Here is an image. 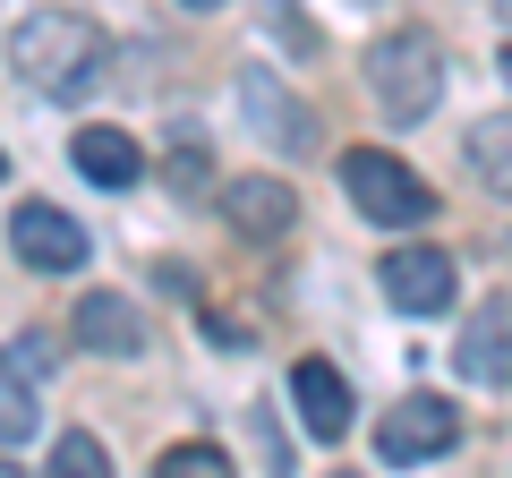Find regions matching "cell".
I'll return each instance as SVG.
<instances>
[{
    "mask_svg": "<svg viewBox=\"0 0 512 478\" xmlns=\"http://www.w3.org/2000/svg\"><path fill=\"white\" fill-rule=\"evenodd\" d=\"M453 359H461V376H478V385H495V393L512 385V291L478 299V316H470V333H461Z\"/></svg>",
    "mask_w": 512,
    "mask_h": 478,
    "instance_id": "7",
    "label": "cell"
},
{
    "mask_svg": "<svg viewBox=\"0 0 512 478\" xmlns=\"http://www.w3.org/2000/svg\"><path fill=\"white\" fill-rule=\"evenodd\" d=\"M52 359H60L52 333H26V342H18V368H52Z\"/></svg>",
    "mask_w": 512,
    "mask_h": 478,
    "instance_id": "17",
    "label": "cell"
},
{
    "mask_svg": "<svg viewBox=\"0 0 512 478\" xmlns=\"http://www.w3.org/2000/svg\"><path fill=\"white\" fill-rule=\"evenodd\" d=\"M77 342L103 350V359H137V342H146V316L128 308L120 291H86V299H77Z\"/></svg>",
    "mask_w": 512,
    "mask_h": 478,
    "instance_id": "10",
    "label": "cell"
},
{
    "mask_svg": "<svg viewBox=\"0 0 512 478\" xmlns=\"http://www.w3.org/2000/svg\"><path fill=\"white\" fill-rule=\"evenodd\" d=\"M367 86L393 120H427L444 94V60H436V35H384L367 52Z\"/></svg>",
    "mask_w": 512,
    "mask_h": 478,
    "instance_id": "3",
    "label": "cell"
},
{
    "mask_svg": "<svg viewBox=\"0 0 512 478\" xmlns=\"http://www.w3.org/2000/svg\"><path fill=\"white\" fill-rule=\"evenodd\" d=\"M291 214H299V197H291L282 180H265V171H248V180L222 188V222H231L239 239H274V231H291Z\"/></svg>",
    "mask_w": 512,
    "mask_h": 478,
    "instance_id": "9",
    "label": "cell"
},
{
    "mask_svg": "<svg viewBox=\"0 0 512 478\" xmlns=\"http://www.w3.org/2000/svg\"><path fill=\"white\" fill-rule=\"evenodd\" d=\"M231 470V461L214 453V444H171L163 461H154V478H222Z\"/></svg>",
    "mask_w": 512,
    "mask_h": 478,
    "instance_id": "15",
    "label": "cell"
},
{
    "mask_svg": "<svg viewBox=\"0 0 512 478\" xmlns=\"http://www.w3.org/2000/svg\"><path fill=\"white\" fill-rule=\"evenodd\" d=\"M495 9H512V0H495Z\"/></svg>",
    "mask_w": 512,
    "mask_h": 478,
    "instance_id": "20",
    "label": "cell"
},
{
    "mask_svg": "<svg viewBox=\"0 0 512 478\" xmlns=\"http://www.w3.org/2000/svg\"><path fill=\"white\" fill-rule=\"evenodd\" d=\"M26 436H35V393H26V368H18V359H0V453L26 444Z\"/></svg>",
    "mask_w": 512,
    "mask_h": 478,
    "instance_id": "14",
    "label": "cell"
},
{
    "mask_svg": "<svg viewBox=\"0 0 512 478\" xmlns=\"http://www.w3.org/2000/svg\"><path fill=\"white\" fill-rule=\"evenodd\" d=\"M9 248H18L35 274H69V265H86V231H77L60 205H35V197L9 214Z\"/></svg>",
    "mask_w": 512,
    "mask_h": 478,
    "instance_id": "5",
    "label": "cell"
},
{
    "mask_svg": "<svg viewBox=\"0 0 512 478\" xmlns=\"http://www.w3.org/2000/svg\"><path fill=\"white\" fill-rule=\"evenodd\" d=\"M239 103H248V120H256V129H265V137H282L291 154H299V146H316V120H308V111H299L291 94L274 86V77H256V69H248V77H239Z\"/></svg>",
    "mask_w": 512,
    "mask_h": 478,
    "instance_id": "12",
    "label": "cell"
},
{
    "mask_svg": "<svg viewBox=\"0 0 512 478\" xmlns=\"http://www.w3.org/2000/svg\"><path fill=\"white\" fill-rule=\"evenodd\" d=\"M69 154H77V171H86L94 188H137V171H146V154H137L128 129H77Z\"/></svg>",
    "mask_w": 512,
    "mask_h": 478,
    "instance_id": "11",
    "label": "cell"
},
{
    "mask_svg": "<svg viewBox=\"0 0 512 478\" xmlns=\"http://www.w3.org/2000/svg\"><path fill=\"white\" fill-rule=\"evenodd\" d=\"M384 299L410 316H444L453 308V257L444 248H393L384 257Z\"/></svg>",
    "mask_w": 512,
    "mask_h": 478,
    "instance_id": "6",
    "label": "cell"
},
{
    "mask_svg": "<svg viewBox=\"0 0 512 478\" xmlns=\"http://www.w3.org/2000/svg\"><path fill=\"white\" fill-rule=\"evenodd\" d=\"M470 171L495 188V197H512V120H478L470 129Z\"/></svg>",
    "mask_w": 512,
    "mask_h": 478,
    "instance_id": "13",
    "label": "cell"
},
{
    "mask_svg": "<svg viewBox=\"0 0 512 478\" xmlns=\"http://www.w3.org/2000/svg\"><path fill=\"white\" fill-rule=\"evenodd\" d=\"M504 77H512V43H504Z\"/></svg>",
    "mask_w": 512,
    "mask_h": 478,
    "instance_id": "19",
    "label": "cell"
},
{
    "mask_svg": "<svg viewBox=\"0 0 512 478\" xmlns=\"http://www.w3.org/2000/svg\"><path fill=\"white\" fill-rule=\"evenodd\" d=\"M342 188L359 197L367 222H384V231H410V222L436 214V188H427L402 154H376V146H350L342 154Z\"/></svg>",
    "mask_w": 512,
    "mask_h": 478,
    "instance_id": "2",
    "label": "cell"
},
{
    "mask_svg": "<svg viewBox=\"0 0 512 478\" xmlns=\"http://www.w3.org/2000/svg\"><path fill=\"white\" fill-rule=\"evenodd\" d=\"M188 9H222V0H188Z\"/></svg>",
    "mask_w": 512,
    "mask_h": 478,
    "instance_id": "18",
    "label": "cell"
},
{
    "mask_svg": "<svg viewBox=\"0 0 512 478\" xmlns=\"http://www.w3.org/2000/svg\"><path fill=\"white\" fill-rule=\"evenodd\" d=\"M52 470H69V478H103V444L77 427V436H60V444H52Z\"/></svg>",
    "mask_w": 512,
    "mask_h": 478,
    "instance_id": "16",
    "label": "cell"
},
{
    "mask_svg": "<svg viewBox=\"0 0 512 478\" xmlns=\"http://www.w3.org/2000/svg\"><path fill=\"white\" fill-rule=\"evenodd\" d=\"M461 444V410L453 402H436V393H410L393 419L376 427V453L402 470V461H436V453H453Z\"/></svg>",
    "mask_w": 512,
    "mask_h": 478,
    "instance_id": "4",
    "label": "cell"
},
{
    "mask_svg": "<svg viewBox=\"0 0 512 478\" xmlns=\"http://www.w3.org/2000/svg\"><path fill=\"white\" fill-rule=\"evenodd\" d=\"M9 60L35 94H86L103 77V26L77 18V9H35V18L9 35Z\"/></svg>",
    "mask_w": 512,
    "mask_h": 478,
    "instance_id": "1",
    "label": "cell"
},
{
    "mask_svg": "<svg viewBox=\"0 0 512 478\" xmlns=\"http://www.w3.org/2000/svg\"><path fill=\"white\" fill-rule=\"evenodd\" d=\"M291 402H299V419H308L316 444H342L350 436V385H342L333 359H299V368H291Z\"/></svg>",
    "mask_w": 512,
    "mask_h": 478,
    "instance_id": "8",
    "label": "cell"
}]
</instances>
